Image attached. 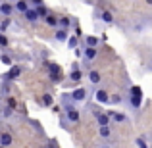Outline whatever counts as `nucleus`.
<instances>
[{
    "mask_svg": "<svg viewBox=\"0 0 152 148\" xmlns=\"http://www.w3.org/2000/svg\"><path fill=\"white\" fill-rule=\"evenodd\" d=\"M66 112H67V119H69L71 123H77L79 121V112L75 110V108H67Z\"/></svg>",
    "mask_w": 152,
    "mask_h": 148,
    "instance_id": "nucleus-1",
    "label": "nucleus"
},
{
    "mask_svg": "<svg viewBox=\"0 0 152 148\" xmlns=\"http://www.w3.org/2000/svg\"><path fill=\"white\" fill-rule=\"evenodd\" d=\"M23 14H25V19H29V21H37V19L41 17L37 10H27V12H23Z\"/></svg>",
    "mask_w": 152,
    "mask_h": 148,
    "instance_id": "nucleus-2",
    "label": "nucleus"
},
{
    "mask_svg": "<svg viewBox=\"0 0 152 148\" xmlns=\"http://www.w3.org/2000/svg\"><path fill=\"white\" fill-rule=\"evenodd\" d=\"M12 141H14V139H12L10 133H2V135H0V144H2V146H10Z\"/></svg>",
    "mask_w": 152,
    "mask_h": 148,
    "instance_id": "nucleus-3",
    "label": "nucleus"
},
{
    "mask_svg": "<svg viewBox=\"0 0 152 148\" xmlns=\"http://www.w3.org/2000/svg\"><path fill=\"white\" fill-rule=\"evenodd\" d=\"M96 100L100 104H108V102H110V96H108L106 90H98V93H96Z\"/></svg>",
    "mask_w": 152,
    "mask_h": 148,
    "instance_id": "nucleus-4",
    "label": "nucleus"
},
{
    "mask_svg": "<svg viewBox=\"0 0 152 148\" xmlns=\"http://www.w3.org/2000/svg\"><path fill=\"white\" fill-rule=\"evenodd\" d=\"M19 73H21V67H19V66H14V67H12L10 71H8L6 79H15V77H18Z\"/></svg>",
    "mask_w": 152,
    "mask_h": 148,
    "instance_id": "nucleus-5",
    "label": "nucleus"
},
{
    "mask_svg": "<svg viewBox=\"0 0 152 148\" xmlns=\"http://www.w3.org/2000/svg\"><path fill=\"white\" fill-rule=\"evenodd\" d=\"M85 89H75L73 90V93H71V98H73V100H83V98H85Z\"/></svg>",
    "mask_w": 152,
    "mask_h": 148,
    "instance_id": "nucleus-6",
    "label": "nucleus"
},
{
    "mask_svg": "<svg viewBox=\"0 0 152 148\" xmlns=\"http://www.w3.org/2000/svg\"><path fill=\"white\" fill-rule=\"evenodd\" d=\"M96 119H98V125H108L110 123V114H98Z\"/></svg>",
    "mask_w": 152,
    "mask_h": 148,
    "instance_id": "nucleus-7",
    "label": "nucleus"
},
{
    "mask_svg": "<svg viewBox=\"0 0 152 148\" xmlns=\"http://www.w3.org/2000/svg\"><path fill=\"white\" fill-rule=\"evenodd\" d=\"M108 114H110V117L114 119V121H118V123L125 121V115H123V114H118V112H108Z\"/></svg>",
    "mask_w": 152,
    "mask_h": 148,
    "instance_id": "nucleus-8",
    "label": "nucleus"
},
{
    "mask_svg": "<svg viewBox=\"0 0 152 148\" xmlns=\"http://www.w3.org/2000/svg\"><path fill=\"white\" fill-rule=\"evenodd\" d=\"M85 58L87 60H94L96 58V48H94V46H89V48L85 50Z\"/></svg>",
    "mask_w": 152,
    "mask_h": 148,
    "instance_id": "nucleus-9",
    "label": "nucleus"
},
{
    "mask_svg": "<svg viewBox=\"0 0 152 148\" xmlns=\"http://www.w3.org/2000/svg\"><path fill=\"white\" fill-rule=\"evenodd\" d=\"M54 37H56V41L64 42V41L67 39V31H66V29H60V31H56V35H54Z\"/></svg>",
    "mask_w": 152,
    "mask_h": 148,
    "instance_id": "nucleus-10",
    "label": "nucleus"
},
{
    "mask_svg": "<svg viewBox=\"0 0 152 148\" xmlns=\"http://www.w3.org/2000/svg\"><path fill=\"white\" fill-rule=\"evenodd\" d=\"M98 133H100V137L108 139L112 135V131H110V127H108V125H100V131H98Z\"/></svg>",
    "mask_w": 152,
    "mask_h": 148,
    "instance_id": "nucleus-11",
    "label": "nucleus"
},
{
    "mask_svg": "<svg viewBox=\"0 0 152 148\" xmlns=\"http://www.w3.org/2000/svg\"><path fill=\"white\" fill-rule=\"evenodd\" d=\"M141 100H142V94H133V96H131V104H133L135 108H139L141 106Z\"/></svg>",
    "mask_w": 152,
    "mask_h": 148,
    "instance_id": "nucleus-12",
    "label": "nucleus"
},
{
    "mask_svg": "<svg viewBox=\"0 0 152 148\" xmlns=\"http://www.w3.org/2000/svg\"><path fill=\"white\" fill-rule=\"evenodd\" d=\"M0 14L10 15L12 14V6H10V4H0Z\"/></svg>",
    "mask_w": 152,
    "mask_h": 148,
    "instance_id": "nucleus-13",
    "label": "nucleus"
},
{
    "mask_svg": "<svg viewBox=\"0 0 152 148\" xmlns=\"http://www.w3.org/2000/svg\"><path fill=\"white\" fill-rule=\"evenodd\" d=\"M89 79H91V83H94V85H96V83L100 81V73H98V71H91V73H89Z\"/></svg>",
    "mask_w": 152,
    "mask_h": 148,
    "instance_id": "nucleus-14",
    "label": "nucleus"
},
{
    "mask_svg": "<svg viewBox=\"0 0 152 148\" xmlns=\"http://www.w3.org/2000/svg\"><path fill=\"white\" fill-rule=\"evenodd\" d=\"M69 79H71V81H81V71L73 69V71H71V75H69Z\"/></svg>",
    "mask_w": 152,
    "mask_h": 148,
    "instance_id": "nucleus-15",
    "label": "nucleus"
},
{
    "mask_svg": "<svg viewBox=\"0 0 152 148\" xmlns=\"http://www.w3.org/2000/svg\"><path fill=\"white\" fill-rule=\"evenodd\" d=\"M58 25L62 27V29H67V27H69V19H67V17H60L58 19Z\"/></svg>",
    "mask_w": 152,
    "mask_h": 148,
    "instance_id": "nucleus-16",
    "label": "nucleus"
},
{
    "mask_svg": "<svg viewBox=\"0 0 152 148\" xmlns=\"http://www.w3.org/2000/svg\"><path fill=\"white\" fill-rule=\"evenodd\" d=\"M45 21L48 23V25H52V27H54V25H58V19H56L54 15H46V17H45Z\"/></svg>",
    "mask_w": 152,
    "mask_h": 148,
    "instance_id": "nucleus-17",
    "label": "nucleus"
},
{
    "mask_svg": "<svg viewBox=\"0 0 152 148\" xmlns=\"http://www.w3.org/2000/svg\"><path fill=\"white\" fill-rule=\"evenodd\" d=\"M100 17H102V21H106V23H112V19H114L110 12H102V15H100Z\"/></svg>",
    "mask_w": 152,
    "mask_h": 148,
    "instance_id": "nucleus-18",
    "label": "nucleus"
},
{
    "mask_svg": "<svg viewBox=\"0 0 152 148\" xmlns=\"http://www.w3.org/2000/svg\"><path fill=\"white\" fill-rule=\"evenodd\" d=\"M15 6H18V10H19V12H27V10H29V8H27V2H23V0H19Z\"/></svg>",
    "mask_w": 152,
    "mask_h": 148,
    "instance_id": "nucleus-19",
    "label": "nucleus"
},
{
    "mask_svg": "<svg viewBox=\"0 0 152 148\" xmlns=\"http://www.w3.org/2000/svg\"><path fill=\"white\" fill-rule=\"evenodd\" d=\"M87 44H89V46H96L98 44V39L96 37H87Z\"/></svg>",
    "mask_w": 152,
    "mask_h": 148,
    "instance_id": "nucleus-20",
    "label": "nucleus"
},
{
    "mask_svg": "<svg viewBox=\"0 0 152 148\" xmlns=\"http://www.w3.org/2000/svg\"><path fill=\"white\" fill-rule=\"evenodd\" d=\"M50 79H52V81H54V83H58L60 81V79H62V75H60V73H56V71H50Z\"/></svg>",
    "mask_w": 152,
    "mask_h": 148,
    "instance_id": "nucleus-21",
    "label": "nucleus"
},
{
    "mask_svg": "<svg viewBox=\"0 0 152 148\" xmlns=\"http://www.w3.org/2000/svg\"><path fill=\"white\" fill-rule=\"evenodd\" d=\"M48 69H50V71H56V73H62V69H60V66H56V63H52V62L48 63Z\"/></svg>",
    "mask_w": 152,
    "mask_h": 148,
    "instance_id": "nucleus-22",
    "label": "nucleus"
},
{
    "mask_svg": "<svg viewBox=\"0 0 152 148\" xmlns=\"http://www.w3.org/2000/svg\"><path fill=\"white\" fill-rule=\"evenodd\" d=\"M42 104H45V106H50V104H52V96H50V94H45V96H42Z\"/></svg>",
    "mask_w": 152,
    "mask_h": 148,
    "instance_id": "nucleus-23",
    "label": "nucleus"
},
{
    "mask_svg": "<svg viewBox=\"0 0 152 148\" xmlns=\"http://www.w3.org/2000/svg\"><path fill=\"white\" fill-rule=\"evenodd\" d=\"M67 44H69V48H75V46H77V37L69 39V42H67Z\"/></svg>",
    "mask_w": 152,
    "mask_h": 148,
    "instance_id": "nucleus-24",
    "label": "nucleus"
},
{
    "mask_svg": "<svg viewBox=\"0 0 152 148\" xmlns=\"http://www.w3.org/2000/svg\"><path fill=\"white\" fill-rule=\"evenodd\" d=\"M39 15H41V17H46V10H45V8H42V6H39Z\"/></svg>",
    "mask_w": 152,
    "mask_h": 148,
    "instance_id": "nucleus-25",
    "label": "nucleus"
},
{
    "mask_svg": "<svg viewBox=\"0 0 152 148\" xmlns=\"http://www.w3.org/2000/svg\"><path fill=\"white\" fill-rule=\"evenodd\" d=\"M137 146L139 148H146V142L142 141V139H137Z\"/></svg>",
    "mask_w": 152,
    "mask_h": 148,
    "instance_id": "nucleus-26",
    "label": "nucleus"
},
{
    "mask_svg": "<svg viewBox=\"0 0 152 148\" xmlns=\"http://www.w3.org/2000/svg\"><path fill=\"white\" fill-rule=\"evenodd\" d=\"M0 60H2V62H4V63H8V66H10V63H12V60H10V58H8V56H4V54H2V56H0Z\"/></svg>",
    "mask_w": 152,
    "mask_h": 148,
    "instance_id": "nucleus-27",
    "label": "nucleus"
},
{
    "mask_svg": "<svg viewBox=\"0 0 152 148\" xmlns=\"http://www.w3.org/2000/svg\"><path fill=\"white\" fill-rule=\"evenodd\" d=\"M131 93H133V94H142V90H141V87H133Z\"/></svg>",
    "mask_w": 152,
    "mask_h": 148,
    "instance_id": "nucleus-28",
    "label": "nucleus"
},
{
    "mask_svg": "<svg viewBox=\"0 0 152 148\" xmlns=\"http://www.w3.org/2000/svg\"><path fill=\"white\" fill-rule=\"evenodd\" d=\"M8 25H10V19H4V21H2V25H0V29H2V31H4V29H6V27H8Z\"/></svg>",
    "mask_w": 152,
    "mask_h": 148,
    "instance_id": "nucleus-29",
    "label": "nucleus"
},
{
    "mask_svg": "<svg viewBox=\"0 0 152 148\" xmlns=\"http://www.w3.org/2000/svg\"><path fill=\"white\" fill-rule=\"evenodd\" d=\"M0 44H2V46L8 44V41H6V37H4V35H0Z\"/></svg>",
    "mask_w": 152,
    "mask_h": 148,
    "instance_id": "nucleus-30",
    "label": "nucleus"
},
{
    "mask_svg": "<svg viewBox=\"0 0 152 148\" xmlns=\"http://www.w3.org/2000/svg\"><path fill=\"white\" fill-rule=\"evenodd\" d=\"M8 108H15V100H14V98L8 100Z\"/></svg>",
    "mask_w": 152,
    "mask_h": 148,
    "instance_id": "nucleus-31",
    "label": "nucleus"
},
{
    "mask_svg": "<svg viewBox=\"0 0 152 148\" xmlns=\"http://www.w3.org/2000/svg\"><path fill=\"white\" fill-rule=\"evenodd\" d=\"M119 100H121V98H119V96H112V98H110V102H114V104H118V102H119Z\"/></svg>",
    "mask_w": 152,
    "mask_h": 148,
    "instance_id": "nucleus-32",
    "label": "nucleus"
},
{
    "mask_svg": "<svg viewBox=\"0 0 152 148\" xmlns=\"http://www.w3.org/2000/svg\"><path fill=\"white\" fill-rule=\"evenodd\" d=\"M33 4H41V0H33Z\"/></svg>",
    "mask_w": 152,
    "mask_h": 148,
    "instance_id": "nucleus-33",
    "label": "nucleus"
},
{
    "mask_svg": "<svg viewBox=\"0 0 152 148\" xmlns=\"http://www.w3.org/2000/svg\"><path fill=\"white\" fill-rule=\"evenodd\" d=\"M146 2H148V4H152V0H146Z\"/></svg>",
    "mask_w": 152,
    "mask_h": 148,
    "instance_id": "nucleus-34",
    "label": "nucleus"
},
{
    "mask_svg": "<svg viewBox=\"0 0 152 148\" xmlns=\"http://www.w3.org/2000/svg\"><path fill=\"white\" fill-rule=\"evenodd\" d=\"M102 148H110V146H102Z\"/></svg>",
    "mask_w": 152,
    "mask_h": 148,
    "instance_id": "nucleus-35",
    "label": "nucleus"
}]
</instances>
